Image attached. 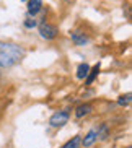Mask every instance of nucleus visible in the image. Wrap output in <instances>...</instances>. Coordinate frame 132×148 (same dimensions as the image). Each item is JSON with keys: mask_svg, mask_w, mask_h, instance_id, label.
Here are the masks:
<instances>
[{"mask_svg": "<svg viewBox=\"0 0 132 148\" xmlns=\"http://www.w3.org/2000/svg\"><path fill=\"white\" fill-rule=\"evenodd\" d=\"M23 57V49L13 42L0 41V67H12Z\"/></svg>", "mask_w": 132, "mask_h": 148, "instance_id": "obj_1", "label": "nucleus"}, {"mask_svg": "<svg viewBox=\"0 0 132 148\" xmlns=\"http://www.w3.org/2000/svg\"><path fill=\"white\" fill-rule=\"evenodd\" d=\"M39 34H41V38H44V39H54V38L57 36V28L54 26V25L44 23V25L39 26Z\"/></svg>", "mask_w": 132, "mask_h": 148, "instance_id": "obj_2", "label": "nucleus"}, {"mask_svg": "<svg viewBox=\"0 0 132 148\" xmlns=\"http://www.w3.org/2000/svg\"><path fill=\"white\" fill-rule=\"evenodd\" d=\"M67 121H69V112L67 111H59L49 119V124L52 127H62L64 124H67Z\"/></svg>", "mask_w": 132, "mask_h": 148, "instance_id": "obj_3", "label": "nucleus"}, {"mask_svg": "<svg viewBox=\"0 0 132 148\" xmlns=\"http://www.w3.org/2000/svg\"><path fill=\"white\" fill-rule=\"evenodd\" d=\"M43 8V0H28V13L34 16Z\"/></svg>", "mask_w": 132, "mask_h": 148, "instance_id": "obj_4", "label": "nucleus"}, {"mask_svg": "<svg viewBox=\"0 0 132 148\" xmlns=\"http://www.w3.org/2000/svg\"><path fill=\"white\" fill-rule=\"evenodd\" d=\"M70 36H72V41H74L75 44H78V46H83V44L88 42V38L85 36V33H82V31H74Z\"/></svg>", "mask_w": 132, "mask_h": 148, "instance_id": "obj_5", "label": "nucleus"}, {"mask_svg": "<svg viewBox=\"0 0 132 148\" xmlns=\"http://www.w3.org/2000/svg\"><path fill=\"white\" fill-rule=\"evenodd\" d=\"M96 138H98V134H96V130H90L87 135H85V138H83V142H80V143L83 145V147H91L95 142H96Z\"/></svg>", "mask_w": 132, "mask_h": 148, "instance_id": "obj_6", "label": "nucleus"}, {"mask_svg": "<svg viewBox=\"0 0 132 148\" xmlns=\"http://www.w3.org/2000/svg\"><path fill=\"white\" fill-rule=\"evenodd\" d=\"M91 112V106L90 104H82L77 108V111H75V116L77 117H83V116H87V114Z\"/></svg>", "mask_w": 132, "mask_h": 148, "instance_id": "obj_7", "label": "nucleus"}, {"mask_svg": "<svg viewBox=\"0 0 132 148\" xmlns=\"http://www.w3.org/2000/svg\"><path fill=\"white\" fill-rule=\"evenodd\" d=\"M88 72H90V67H88L87 64H80L78 69H77V77H78L80 80H83L88 75Z\"/></svg>", "mask_w": 132, "mask_h": 148, "instance_id": "obj_8", "label": "nucleus"}, {"mask_svg": "<svg viewBox=\"0 0 132 148\" xmlns=\"http://www.w3.org/2000/svg\"><path fill=\"white\" fill-rule=\"evenodd\" d=\"M80 142H82V138H80V135H77V137H74L72 140H69V142H67L64 147H60V148H78Z\"/></svg>", "mask_w": 132, "mask_h": 148, "instance_id": "obj_9", "label": "nucleus"}, {"mask_svg": "<svg viewBox=\"0 0 132 148\" xmlns=\"http://www.w3.org/2000/svg\"><path fill=\"white\" fill-rule=\"evenodd\" d=\"M90 72H91V73H90V75H87V83H88V85H90V83H93V80H95V77L98 75V72H100V65L96 64V65L93 67V69L90 70Z\"/></svg>", "mask_w": 132, "mask_h": 148, "instance_id": "obj_10", "label": "nucleus"}, {"mask_svg": "<svg viewBox=\"0 0 132 148\" xmlns=\"http://www.w3.org/2000/svg\"><path fill=\"white\" fill-rule=\"evenodd\" d=\"M118 103L121 106H127L129 103H131V93H127V95H124V96H121L118 99Z\"/></svg>", "mask_w": 132, "mask_h": 148, "instance_id": "obj_11", "label": "nucleus"}, {"mask_svg": "<svg viewBox=\"0 0 132 148\" xmlns=\"http://www.w3.org/2000/svg\"><path fill=\"white\" fill-rule=\"evenodd\" d=\"M25 26L26 28H34L36 26V20L34 18H31V16H28L26 21H25Z\"/></svg>", "mask_w": 132, "mask_h": 148, "instance_id": "obj_12", "label": "nucleus"}, {"mask_svg": "<svg viewBox=\"0 0 132 148\" xmlns=\"http://www.w3.org/2000/svg\"><path fill=\"white\" fill-rule=\"evenodd\" d=\"M23 2H28V0H23Z\"/></svg>", "mask_w": 132, "mask_h": 148, "instance_id": "obj_13", "label": "nucleus"}]
</instances>
